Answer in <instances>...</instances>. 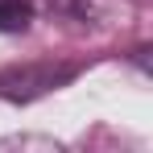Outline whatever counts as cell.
Returning a JSON list of instances; mask_svg holds the SVG:
<instances>
[{
    "mask_svg": "<svg viewBox=\"0 0 153 153\" xmlns=\"http://www.w3.org/2000/svg\"><path fill=\"white\" fill-rule=\"evenodd\" d=\"M75 79V66H54V62H25V66H8L0 71V100L8 103H33L50 95L58 87H66Z\"/></svg>",
    "mask_w": 153,
    "mask_h": 153,
    "instance_id": "6da1fadb",
    "label": "cell"
},
{
    "mask_svg": "<svg viewBox=\"0 0 153 153\" xmlns=\"http://www.w3.org/2000/svg\"><path fill=\"white\" fill-rule=\"evenodd\" d=\"M0 153H62V141L33 137V132H13V137H0Z\"/></svg>",
    "mask_w": 153,
    "mask_h": 153,
    "instance_id": "7a4b0ae2",
    "label": "cell"
},
{
    "mask_svg": "<svg viewBox=\"0 0 153 153\" xmlns=\"http://www.w3.org/2000/svg\"><path fill=\"white\" fill-rule=\"evenodd\" d=\"M33 21L29 0H0V33H25Z\"/></svg>",
    "mask_w": 153,
    "mask_h": 153,
    "instance_id": "3957f363",
    "label": "cell"
}]
</instances>
